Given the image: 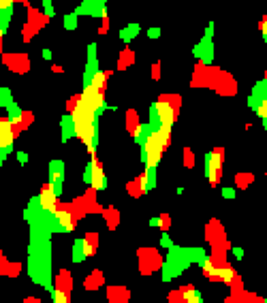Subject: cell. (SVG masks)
Wrapping results in <instances>:
<instances>
[{"label": "cell", "instance_id": "obj_1", "mask_svg": "<svg viewBox=\"0 0 267 303\" xmlns=\"http://www.w3.org/2000/svg\"><path fill=\"white\" fill-rule=\"evenodd\" d=\"M175 124V107L169 100H156L150 107V126H165L173 128Z\"/></svg>", "mask_w": 267, "mask_h": 303}, {"label": "cell", "instance_id": "obj_2", "mask_svg": "<svg viewBox=\"0 0 267 303\" xmlns=\"http://www.w3.org/2000/svg\"><path fill=\"white\" fill-rule=\"evenodd\" d=\"M83 182L90 184L94 190H105L107 188V177L103 173V167L99 165L97 158H92L88 167H85V173H83Z\"/></svg>", "mask_w": 267, "mask_h": 303}, {"label": "cell", "instance_id": "obj_3", "mask_svg": "<svg viewBox=\"0 0 267 303\" xmlns=\"http://www.w3.org/2000/svg\"><path fill=\"white\" fill-rule=\"evenodd\" d=\"M223 169V149L218 147L214 152H209L205 156V173H207V179L209 184H216L218 182V173Z\"/></svg>", "mask_w": 267, "mask_h": 303}, {"label": "cell", "instance_id": "obj_4", "mask_svg": "<svg viewBox=\"0 0 267 303\" xmlns=\"http://www.w3.org/2000/svg\"><path fill=\"white\" fill-rule=\"evenodd\" d=\"M36 201H39V207H41V212H43V214L54 216L56 212H58V194L54 192V188H52V186H45Z\"/></svg>", "mask_w": 267, "mask_h": 303}, {"label": "cell", "instance_id": "obj_5", "mask_svg": "<svg viewBox=\"0 0 267 303\" xmlns=\"http://www.w3.org/2000/svg\"><path fill=\"white\" fill-rule=\"evenodd\" d=\"M13 139H15V130L13 124L7 118L0 120V149H3V160L9 152L13 149Z\"/></svg>", "mask_w": 267, "mask_h": 303}, {"label": "cell", "instance_id": "obj_6", "mask_svg": "<svg viewBox=\"0 0 267 303\" xmlns=\"http://www.w3.org/2000/svg\"><path fill=\"white\" fill-rule=\"evenodd\" d=\"M62 182H64V165L60 160H54L50 165V186L54 188V192L60 196L62 190Z\"/></svg>", "mask_w": 267, "mask_h": 303}, {"label": "cell", "instance_id": "obj_7", "mask_svg": "<svg viewBox=\"0 0 267 303\" xmlns=\"http://www.w3.org/2000/svg\"><path fill=\"white\" fill-rule=\"evenodd\" d=\"M54 231H62V233H71L75 229V220L71 212H56L54 216Z\"/></svg>", "mask_w": 267, "mask_h": 303}, {"label": "cell", "instance_id": "obj_8", "mask_svg": "<svg viewBox=\"0 0 267 303\" xmlns=\"http://www.w3.org/2000/svg\"><path fill=\"white\" fill-rule=\"evenodd\" d=\"M83 11H85V15H92V17H105L107 13H105V3L103 0H88V3H83L77 11V15H83Z\"/></svg>", "mask_w": 267, "mask_h": 303}, {"label": "cell", "instance_id": "obj_9", "mask_svg": "<svg viewBox=\"0 0 267 303\" xmlns=\"http://www.w3.org/2000/svg\"><path fill=\"white\" fill-rule=\"evenodd\" d=\"M201 267H203V276H207V278L218 280V276H220V267H216V265L209 261V259H203V261H201Z\"/></svg>", "mask_w": 267, "mask_h": 303}, {"label": "cell", "instance_id": "obj_10", "mask_svg": "<svg viewBox=\"0 0 267 303\" xmlns=\"http://www.w3.org/2000/svg\"><path fill=\"white\" fill-rule=\"evenodd\" d=\"M182 299H184V303H203L201 292H199L197 288H193V286L182 290Z\"/></svg>", "mask_w": 267, "mask_h": 303}, {"label": "cell", "instance_id": "obj_11", "mask_svg": "<svg viewBox=\"0 0 267 303\" xmlns=\"http://www.w3.org/2000/svg\"><path fill=\"white\" fill-rule=\"evenodd\" d=\"M7 109H9V118H7V120L11 122L13 126H15V124H22V120H24V113H22V109L17 107L15 103H13L11 107H7Z\"/></svg>", "mask_w": 267, "mask_h": 303}, {"label": "cell", "instance_id": "obj_12", "mask_svg": "<svg viewBox=\"0 0 267 303\" xmlns=\"http://www.w3.org/2000/svg\"><path fill=\"white\" fill-rule=\"evenodd\" d=\"M105 81H107V73H103V71H97V73H94V77L90 79V83H88V86H94V88H97V90H105Z\"/></svg>", "mask_w": 267, "mask_h": 303}, {"label": "cell", "instance_id": "obj_13", "mask_svg": "<svg viewBox=\"0 0 267 303\" xmlns=\"http://www.w3.org/2000/svg\"><path fill=\"white\" fill-rule=\"evenodd\" d=\"M218 280L225 282V284H231V282L235 280V271H233L231 265H223V267H220V276H218Z\"/></svg>", "mask_w": 267, "mask_h": 303}, {"label": "cell", "instance_id": "obj_14", "mask_svg": "<svg viewBox=\"0 0 267 303\" xmlns=\"http://www.w3.org/2000/svg\"><path fill=\"white\" fill-rule=\"evenodd\" d=\"M137 32H139V26H137V24H130V26H126V28H124V30L120 32V36H122L124 43H128Z\"/></svg>", "mask_w": 267, "mask_h": 303}, {"label": "cell", "instance_id": "obj_15", "mask_svg": "<svg viewBox=\"0 0 267 303\" xmlns=\"http://www.w3.org/2000/svg\"><path fill=\"white\" fill-rule=\"evenodd\" d=\"M79 241H81V254H83V257H92V254H94L92 241L90 239H79Z\"/></svg>", "mask_w": 267, "mask_h": 303}, {"label": "cell", "instance_id": "obj_16", "mask_svg": "<svg viewBox=\"0 0 267 303\" xmlns=\"http://www.w3.org/2000/svg\"><path fill=\"white\" fill-rule=\"evenodd\" d=\"M75 26H77V13H69L64 17V28L66 30H73Z\"/></svg>", "mask_w": 267, "mask_h": 303}, {"label": "cell", "instance_id": "obj_17", "mask_svg": "<svg viewBox=\"0 0 267 303\" xmlns=\"http://www.w3.org/2000/svg\"><path fill=\"white\" fill-rule=\"evenodd\" d=\"M54 303H69V297H66V292L60 290V288H56V290H54Z\"/></svg>", "mask_w": 267, "mask_h": 303}, {"label": "cell", "instance_id": "obj_18", "mask_svg": "<svg viewBox=\"0 0 267 303\" xmlns=\"http://www.w3.org/2000/svg\"><path fill=\"white\" fill-rule=\"evenodd\" d=\"M259 28H261V34H263V39H265V43H267V17H263V20H261Z\"/></svg>", "mask_w": 267, "mask_h": 303}, {"label": "cell", "instance_id": "obj_19", "mask_svg": "<svg viewBox=\"0 0 267 303\" xmlns=\"http://www.w3.org/2000/svg\"><path fill=\"white\" fill-rule=\"evenodd\" d=\"M43 9H45V15H47V17L54 15V7H52L50 0H45V3H43Z\"/></svg>", "mask_w": 267, "mask_h": 303}, {"label": "cell", "instance_id": "obj_20", "mask_svg": "<svg viewBox=\"0 0 267 303\" xmlns=\"http://www.w3.org/2000/svg\"><path fill=\"white\" fill-rule=\"evenodd\" d=\"M148 36H150V39H158V36H160V30H158V28H150V30H148Z\"/></svg>", "mask_w": 267, "mask_h": 303}, {"label": "cell", "instance_id": "obj_21", "mask_svg": "<svg viewBox=\"0 0 267 303\" xmlns=\"http://www.w3.org/2000/svg\"><path fill=\"white\" fill-rule=\"evenodd\" d=\"M163 218H165V216H163ZM163 218H152L150 224H152V226H160V224H163Z\"/></svg>", "mask_w": 267, "mask_h": 303}, {"label": "cell", "instance_id": "obj_22", "mask_svg": "<svg viewBox=\"0 0 267 303\" xmlns=\"http://www.w3.org/2000/svg\"><path fill=\"white\" fill-rule=\"evenodd\" d=\"M160 243H163L165 248H169V245H171V239H169V235H163V239H160Z\"/></svg>", "mask_w": 267, "mask_h": 303}, {"label": "cell", "instance_id": "obj_23", "mask_svg": "<svg viewBox=\"0 0 267 303\" xmlns=\"http://www.w3.org/2000/svg\"><path fill=\"white\" fill-rule=\"evenodd\" d=\"M223 194H225L227 198H233V194H235V192L231 190V188H225V190H223Z\"/></svg>", "mask_w": 267, "mask_h": 303}, {"label": "cell", "instance_id": "obj_24", "mask_svg": "<svg viewBox=\"0 0 267 303\" xmlns=\"http://www.w3.org/2000/svg\"><path fill=\"white\" fill-rule=\"evenodd\" d=\"M233 254H235L237 259H242V257H244V252H242V248H233Z\"/></svg>", "mask_w": 267, "mask_h": 303}, {"label": "cell", "instance_id": "obj_25", "mask_svg": "<svg viewBox=\"0 0 267 303\" xmlns=\"http://www.w3.org/2000/svg\"><path fill=\"white\" fill-rule=\"evenodd\" d=\"M17 158H20V163H26V160H28V156L24 154V152H20V154H17Z\"/></svg>", "mask_w": 267, "mask_h": 303}, {"label": "cell", "instance_id": "obj_26", "mask_svg": "<svg viewBox=\"0 0 267 303\" xmlns=\"http://www.w3.org/2000/svg\"><path fill=\"white\" fill-rule=\"evenodd\" d=\"M43 58L50 60V58H52V52H50V49H43Z\"/></svg>", "mask_w": 267, "mask_h": 303}, {"label": "cell", "instance_id": "obj_27", "mask_svg": "<svg viewBox=\"0 0 267 303\" xmlns=\"http://www.w3.org/2000/svg\"><path fill=\"white\" fill-rule=\"evenodd\" d=\"M263 122H265V128H267V120H263Z\"/></svg>", "mask_w": 267, "mask_h": 303}, {"label": "cell", "instance_id": "obj_28", "mask_svg": "<svg viewBox=\"0 0 267 303\" xmlns=\"http://www.w3.org/2000/svg\"><path fill=\"white\" fill-rule=\"evenodd\" d=\"M263 303H267V299H265V301H263Z\"/></svg>", "mask_w": 267, "mask_h": 303}]
</instances>
